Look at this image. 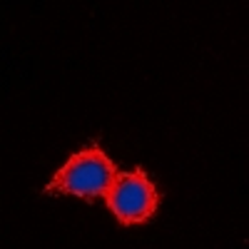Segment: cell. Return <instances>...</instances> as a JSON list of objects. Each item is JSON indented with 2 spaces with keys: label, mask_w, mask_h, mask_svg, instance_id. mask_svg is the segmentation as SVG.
I'll return each mask as SVG.
<instances>
[{
  "label": "cell",
  "mask_w": 249,
  "mask_h": 249,
  "mask_svg": "<svg viewBox=\"0 0 249 249\" xmlns=\"http://www.w3.org/2000/svg\"><path fill=\"white\" fill-rule=\"evenodd\" d=\"M117 167L97 142L77 150L45 184V195H72L82 199H105L115 182Z\"/></svg>",
  "instance_id": "obj_1"
},
{
  "label": "cell",
  "mask_w": 249,
  "mask_h": 249,
  "mask_svg": "<svg viewBox=\"0 0 249 249\" xmlns=\"http://www.w3.org/2000/svg\"><path fill=\"white\" fill-rule=\"evenodd\" d=\"M160 190L142 167H135L130 172H117L110 192L105 195L107 210L115 214L120 224L127 227L150 222L160 210Z\"/></svg>",
  "instance_id": "obj_2"
}]
</instances>
